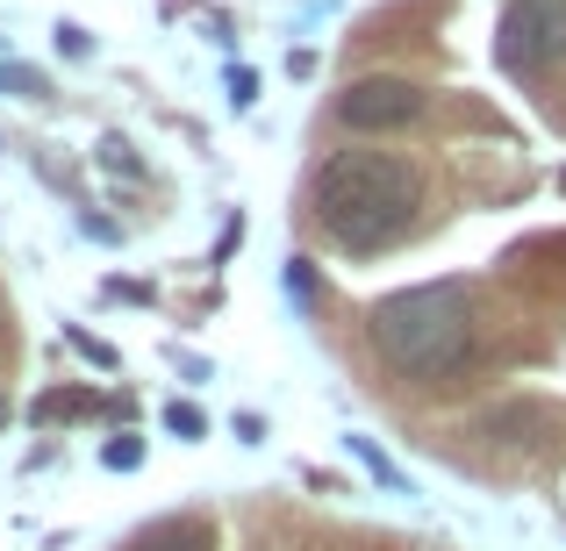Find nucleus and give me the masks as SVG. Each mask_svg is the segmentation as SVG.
Listing matches in <instances>:
<instances>
[{
  "mask_svg": "<svg viewBox=\"0 0 566 551\" xmlns=\"http://www.w3.org/2000/svg\"><path fill=\"white\" fill-rule=\"evenodd\" d=\"M123 551H216V523L208 516H158Z\"/></svg>",
  "mask_w": 566,
  "mask_h": 551,
  "instance_id": "nucleus-5",
  "label": "nucleus"
},
{
  "mask_svg": "<svg viewBox=\"0 0 566 551\" xmlns=\"http://www.w3.org/2000/svg\"><path fill=\"white\" fill-rule=\"evenodd\" d=\"M308 215L345 251H387L416 222V172L387 151H337L308 187Z\"/></svg>",
  "mask_w": 566,
  "mask_h": 551,
  "instance_id": "nucleus-1",
  "label": "nucleus"
},
{
  "mask_svg": "<svg viewBox=\"0 0 566 551\" xmlns=\"http://www.w3.org/2000/svg\"><path fill=\"white\" fill-rule=\"evenodd\" d=\"M416 115H423V86L395 80V72H374V80H359L345 100H337V123L366 129V137H380V129H409Z\"/></svg>",
  "mask_w": 566,
  "mask_h": 551,
  "instance_id": "nucleus-4",
  "label": "nucleus"
},
{
  "mask_svg": "<svg viewBox=\"0 0 566 551\" xmlns=\"http://www.w3.org/2000/svg\"><path fill=\"white\" fill-rule=\"evenodd\" d=\"M287 294H302V301H308V294H316V273H308V265H302V258H294V265H287Z\"/></svg>",
  "mask_w": 566,
  "mask_h": 551,
  "instance_id": "nucleus-7",
  "label": "nucleus"
},
{
  "mask_svg": "<svg viewBox=\"0 0 566 551\" xmlns=\"http://www.w3.org/2000/svg\"><path fill=\"white\" fill-rule=\"evenodd\" d=\"M0 423H8V394H0Z\"/></svg>",
  "mask_w": 566,
  "mask_h": 551,
  "instance_id": "nucleus-9",
  "label": "nucleus"
},
{
  "mask_svg": "<svg viewBox=\"0 0 566 551\" xmlns=\"http://www.w3.org/2000/svg\"><path fill=\"white\" fill-rule=\"evenodd\" d=\"M101 458H108V466H115V473H129V466H137V458H144V444H129V437H115V444H108V452H101Z\"/></svg>",
  "mask_w": 566,
  "mask_h": 551,
  "instance_id": "nucleus-6",
  "label": "nucleus"
},
{
  "mask_svg": "<svg viewBox=\"0 0 566 551\" xmlns=\"http://www.w3.org/2000/svg\"><path fill=\"white\" fill-rule=\"evenodd\" d=\"M467 337H473V308H467V287H459V279L387 294L374 308L380 359L395 372H409V380H452L459 359H467Z\"/></svg>",
  "mask_w": 566,
  "mask_h": 551,
  "instance_id": "nucleus-2",
  "label": "nucleus"
},
{
  "mask_svg": "<svg viewBox=\"0 0 566 551\" xmlns=\"http://www.w3.org/2000/svg\"><path fill=\"white\" fill-rule=\"evenodd\" d=\"M230 94H237V108H251V94H259V80H251V72H230Z\"/></svg>",
  "mask_w": 566,
  "mask_h": 551,
  "instance_id": "nucleus-8",
  "label": "nucleus"
},
{
  "mask_svg": "<svg viewBox=\"0 0 566 551\" xmlns=\"http://www.w3.org/2000/svg\"><path fill=\"white\" fill-rule=\"evenodd\" d=\"M566 57V0H510L502 14V65L545 72Z\"/></svg>",
  "mask_w": 566,
  "mask_h": 551,
  "instance_id": "nucleus-3",
  "label": "nucleus"
}]
</instances>
